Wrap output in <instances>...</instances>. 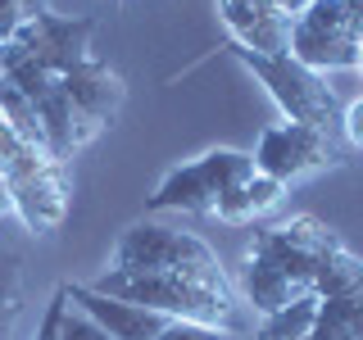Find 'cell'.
<instances>
[{
    "instance_id": "21",
    "label": "cell",
    "mask_w": 363,
    "mask_h": 340,
    "mask_svg": "<svg viewBox=\"0 0 363 340\" xmlns=\"http://www.w3.org/2000/svg\"><path fill=\"white\" fill-rule=\"evenodd\" d=\"M28 9L18 5V0H0V41H14L23 28H28Z\"/></svg>"
},
{
    "instance_id": "17",
    "label": "cell",
    "mask_w": 363,
    "mask_h": 340,
    "mask_svg": "<svg viewBox=\"0 0 363 340\" xmlns=\"http://www.w3.org/2000/svg\"><path fill=\"white\" fill-rule=\"evenodd\" d=\"M68 300V295H64ZM60 340H113L105 327L96 322L91 313H82L77 304H64V317H60Z\"/></svg>"
},
{
    "instance_id": "30",
    "label": "cell",
    "mask_w": 363,
    "mask_h": 340,
    "mask_svg": "<svg viewBox=\"0 0 363 340\" xmlns=\"http://www.w3.org/2000/svg\"><path fill=\"white\" fill-rule=\"evenodd\" d=\"M359 73H363V41H359Z\"/></svg>"
},
{
    "instance_id": "28",
    "label": "cell",
    "mask_w": 363,
    "mask_h": 340,
    "mask_svg": "<svg viewBox=\"0 0 363 340\" xmlns=\"http://www.w3.org/2000/svg\"><path fill=\"white\" fill-rule=\"evenodd\" d=\"M23 9H28V18H37V14H45V9H50V0H18Z\"/></svg>"
},
{
    "instance_id": "23",
    "label": "cell",
    "mask_w": 363,
    "mask_h": 340,
    "mask_svg": "<svg viewBox=\"0 0 363 340\" xmlns=\"http://www.w3.org/2000/svg\"><path fill=\"white\" fill-rule=\"evenodd\" d=\"M64 290H55V300L45 304V317H41V327H37V340H60V317H64Z\"/></svg>"
},
{
    "instance_id": "10",
    "label": "cell",
    "mask_w": 363,
    "mask_h": 340,
    "mask_svg": "<svg viewBox=\"0 0 363 340\" xmlns=\"http://www.w3.org/2000/svg\"><path fill=\"white\" fill-rule=\"evenodd\" d=\"M9 196H14V213L32 232H60L64 218H68L73 191H68V181H64V164H45L37 173L9 181Z\"/></svg>"
},
{
    "instance_id": "3",
    "label": "cell",
    "mask_w": 363,
    "mask_h": 340,
    "mask_svg": "<svg viewBox=\"0 0 363 340\" xmlns=\"http://www.w3.org/2000/svg\"><path fill=\"white\" fill-rule=\"evenodd\" d=\"M109 268H128V272H182V277L209 281V286H227V272L218 268V254L191 232H177V227L164 222H136L118 236L113 245Z\"/></svg>"
},
{
    "instance_id": "29",
    "label": "cell",
    "mask_w": 363,
    "mask_h": 340,
    "mask_svg": "<svg viewBox=\"0 0 363 340\" xmlns=\"http://www.w3.org/2000/svg\"><path fill=\"white\" fill-rule=\"evenodd\" d=\"M0 82H5V55H0Z\"/></svg>"
},
{
    "instance_id": "19",
    "label": "cell",
    "mask_w": 363,
    "mask_h": 340,
    "mask_svg": "<svg viewBox=\"0 0 363 340\" xmlns=\"http://www.w3.org/2000/svg\"><path fill=\"white\" fill-rule=\"evenodd\" d=\"M0 304L23 309V264L18 254H5V249H0Z\"/></svg>"
},
{
    "instance_id": "7",
    "label": "cell",
    "mask_w": 363,
    "mask_h": 340,
    "mask_svg": "<svg viewBox=\"0 0 363 340\" xmlns=\"http://www.w3.org/2000/svg\"><path fill=\"white\" fill-rule=\"evenodd\" d=\"M327 164H336V136L304 128V123H272V128H264L255 150V173L277 177L281 186H291L304 173H318Z\"/></svg>"
},
{
    "instance_id": "26",
    "label": "cell",
    "mask_w": 363,
    "mask_h": 340,
    "mask_svg": "<svg viewBox=\"0 0 363 340\" xmlns=\"http://www.w3.org/2000/svg\"><path fill=\"white\" fill-rule=\"evenodd\" d=\"M345 5H350V18H354V32L363 37V0H345Z\"/></svg>"
},
{
    "instance_id": "4",
    "label": "cell",
    "mask_w": 363,
    "mask_h": 340,
    "mask_svg": "<svg viewBox=\"0 0 363 340\" xmlns=\"http://www.w3.org/2000/svg\"><path fill=\"white\" fill-rule=\"evenodd\" d=\"M245 177H255V154L245 150H209L191 164L173 168L155 186L150 209H182V213H213L223 191L241 186Z\"/></svg>"
},
{
    "instance_id": "2",
    "label": "cell",
    "mask_w": 363,
    "mask_h": 340,
    "mask_svg": "<svg viewBox=\"0 0 363 340\" xmlns=\"http://www.w3.org/2000/svg\"><path fill=\"white\" fill-rule=\"evenodd\" d=\"M232 55L268 86V96L277 100V109L286 113V123H304V128H318L327 136H340V100H336V91L327 86L323 73L304 68L300 60H291V55H255V50H245V45H232Z\"/></svg>"
},
{
    "instance_id": "13",
    "label": "cell",
    "mask_w": 363,
    "mask_h": 340,
    "mask_svg": "<svg viewBox=\"0 0 363 340\" xmlns=\"http://www.w3.org/2000/svg\"><path fill=\"white\" fill-rule=\"evenodd\" d=\"M32 105H37V113H41V128H45V141H50L55 164L73 159V150H82V145H91L100 132H105V128H96V123H91L86 113L64 96V86H60V82L45 91L41 100H32Z\"/></svg>"
},
{
    "instance_id": "14",
    "label": "cell",
    "mask_w": 363,
    "mask_h": 340,
    "mask_svg": "<svg viewBox=\"0 0 363 340\" xmlns=\"http://www.w3.org/2000/svg\"><path fill=\"white\" fill-rule=\"evenodd\" d=\"M241 290H245V300L255 304L259 313H277V309H286L291 300H300V295H309V290H300L295 281L286 277L281 268H272L268 259H259V254H245V268H241Z\"/></svg>"
},
{
    "instance_id": "18",
    "label": "cell",
    "mask_w": 363,
    "mask_h": 340,
    "mask_svg": "<svg viewBox=\"0 0 363 340\" xmlns=\"http://www.w3.org/2000/svg\"><path fill=\"white\" fill-rule=\"evenodd\" d=\"M245 200H250V213H268V209H277L281 204V196H286V186H281L277 177H264V173H255V177H245Z\"/></svg>"
},
{
    "instance_id": "20",
    "label": "cell",
    "mask_w": 363,
    "mask_h": 340,
    "mask_svg": "<svg viewBox=\"0 0 363 340\" xmlns=\"http://www.w3.org/2000/svg\"><path fill=\"white\" fill-rule=\"evenodd\" d=\"M159 340H236L223 327H200V322H168Z\"/></svg>"
},
{
    "instance_id": "11",
    "label": "cell",
    "mask_w": 363,
    "mask_h": 340,
    "mask_svg": "<svg viewBox=\"0 0 363 340\" xmlns=\"http://www.w3.org/2000/svg\"><path fill=\"white\" fill-rule=\"evenodd\" d=\"M68 304H77L82 313H91L113 340H159L168 327L164 313L145 309V304H128V300H113V295H100L96 286H64Z\"/></svg>"
},
{
    "instance_id": "15",
    "label": "cell",
    "mask_w": 363,
    "mask_h": 340,
    "mask_svg": "<svg viewBox=\"0 0 363 340\" xmlns=\"http://www.w3.org/2000/svg\"><path fill=\"white\" fill-rule=\"evenodd\" d=\"M0 118L9 123V132H14L23 145H32V150L50 154V141H45V128H41L37 105H32V100L23 96L18 86H9V82H0ZM50 159H55V154H50Z\"/></svg>"
},
{
    "instance_id": "22",
    "label": "cell",
    "mask_w": 363,
    "mask_h": 340,
    "mask_svg": "<svg viewBox=\"0 0 363 340\" xmlns=\"http://www.w3.org/2000/svg\"><path fill=\"white\" fill-rule=\"evenodd\" d=\"M340 136H345L354 150H363V96L350 109H340Z\"/></svg>"
},
{
    "instance_id": "16",
    "label": "cell",
    "mask_w": 363,
    "mask_h": 340,
    "mask_svg": "<svg viewBox=\"0 0 363 340\" xmlns=\"http://www.w3.org/2000/svg\"><path fill=\"white\" fill-rule=\"evenodd\" d=\"M313 322H318V295L309 290L300 300H291L286 309L268 313L255 340H304V336H313Z\"/></svg>"
},
{
    "instance_id": "24",
    "label": "cell",
    "mask_w": 363,
    "mask_h": 340,
    "mask_svg": "<svg viewBox=\"0 0 363 340\" xmlns=\"http://www.w3.org/2000/svg\"><path fill=\"white\" fill-rule=\"evenodd\" d=\"M18 313H23V309H14V304H0V340H9V336H14Z\"/></svg>"
},
{
    "instance_id": "8",
    "label": "cell",
    "mask_w": 363,
    "mask_h": 340,
    "mask_svg": "<svg viewBox=\"0 0 363 340\" xmlns=\"http://www.w3.org/2000/svg\"><path fill=\"white\" fill-rule=\"evenodd\" d=\"M91 37H96V23L91 18H64V14H37L28 28L14 37V45L32 55L41 68H50L55 77H68L73 68H82L91 60Z\"/></svg>"
},
{
    "instance_id": "12",
    "label": "cell",
    "mask_w": 363,
    "mask_h": 340,
    "mask_svg": "<svg viewBox=\"0 0 363 340\" xmlns=\"http://www.w3.org/2000/svg\"><path fill=\"white\" fill-rule=\"evenodd\" d=\"M60 86H64V96L73 100L91 123H96V128H109V123L118 118L123 100H128L123 77L113 73V68H105L100 60H86L82 68H73L68 77H60Z\"/></svg>"
},
{
    "instance_id": "9",
    "label": "cell",
    "mask_w": 363,
    "mask_h": 340,
    "mask_svg": "<svg viewBox=\"0 0 363 340\" xmlns=\"http://www.w3.org/2000/svg\"><path fill=\"white\" fill-rule=\"evenodd\" d=\"M218 14L232 32V45L255 55H286L291 50V18L277 0H218Z\"/></svg>"
},
{
    "instance_id": "27",
    "label": "cell",
    "mask_w": 363,
    "mask_h": 340,
    "mask_svg": "<svg viewBox=\"0 0 363 340\" xmlns=\"http://www.w3.org/2000/svg\"><path fill=\"white\" fill-rule=\"evenodd\" d=\"M0 213H14V196H9V181L0 177Z\"/></svg>"
},
{
    "instance_id": "25",
    "label": "cell",
    "mask_w": 363,
    "mask_h": 340,
    "mask_svg": "<svg viewBox=\"0 0 363 340\" xmlns=\"http://www.w3.org/2000/svg\"><path fill=\"white\" fill-rule=\"evenodd\" d=\"M309 5H313V0H277V9H281L286 18H295L300 9H309Z\"/></svg>"
},
{
    "instance_id": "31",
    "label": "cell",
    "mask_w": 363,
    "mask_h": 340,
    "mask_svg": "<svg viewBox=\"0 0 363 340\" xmlns=\"http://www.w3.org/2000/svg\"><path fill=\"white\" fill-rule=\"evenodd\" d=\"M304 340H313V336H304Z\"/></svg>"
},
{
    "instance_id": "5",
    "label": "cell",
    "mask_w": 363,
    "mask_h": 340,
    "mask_svg": "<svg viewBox=\"0 0 363 340\" xmlns=\"http://www.w3.org/2000/svg\"><path fill=\"white\" fill-rule=\"evenodd\" d=\"M359 32L345 0H313L309 9L291 18V60H300L313 73L327 68H359Z\"/></svg>"
},
{
    "instance_id": "1",
    "label": "cell",
    "mask_w": 363,
    "mask_h": 340,
    "mask_svg": "<svg viewBox=\"0 0 363 340\" xmlns=\"http://www.w3.org/2000/svg\"><path fill=\"white\" fill-rule=\"evenodd\" d=\"M100 295L128 304H145V309L164 313L168 322H200V327H223L232 332V290L209 286V281L182 277V272H128V268H109L91 281Z\"/></svg>"
},
{
    "instance_id": "6",
    "label": "cell",
    "mask_w": 363,
    "mask_h": 340,
    "mask_svg": "<svg viewBox=\"0 0 363 340\" xmlns=\"http://www.w3.org/2000/svg\"><path fill=\"white\" fill-rule=\"evenodd\" d=\"M332 249H340V241L327 232V222H318V218L304 213V218H291L281 227H264V232H255L250 254H259V259H268L272 268H281L300 290H313L318 264H323Z\"/></svg>"
}]
</instances>
